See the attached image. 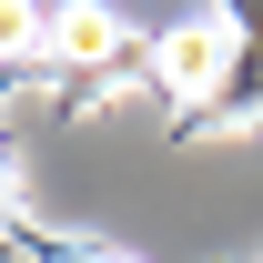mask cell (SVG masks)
Returning a JSON list of instances; mask_svg holds the SVG:
<instances>
[{"label":"cell","mask_w":263,"mask_h":263,"mask_svg":"<svg viewBox=\"0 0 263 263\" xmlns=\"http://www.w3.org/2000/svg\"><path fill=\"white\" fill-rule=\"evenodd\" d=\"M152 61H162V91L172 101H213V81H223V61H233V41L213 31V21H182V31H162V51H152Z\"/></svg>","instance_id":"obj_1"},{"label":"cell","mask_w":263,"mask_h":263,"mask_svg":"<svg viewBox=\"0 0 263 263\" xmlns=\"http://www.w3.org/2000/svg\"><path fill=\"white\" fill-rule=\"evenodd\" d=\"M51 61L111 71L122 61V10H111V0H61V10H51Z\"/></svg>","instance_id":"obj_2"},{"label":"cell","mask_w":263,"mask_h":263,"mask_svg":"<svg viewBox=\"0 0 263 263\" xmlns=\"http://www.w3.org/2000/svg\"><path fill=\"white\" fill-rule=\"evenodd\" d=\"M51 41V21H41L31 0H0V61H21V51H41Z\"/></svg>","instance_id":"obj_3"},{"label":"cell","mask_w":263,"mask_h":263,"mask_svg":"<svg viewBox=\"0 0 263 263\" xmlns=\"http://www.w3.org/2000/svg\"><path fill=\"white\" fill-rule=\"evenodd\" d=\"M101 263H132V253H101Z\"/></svg>","instance_id":"obj_4"}]
</instances>
